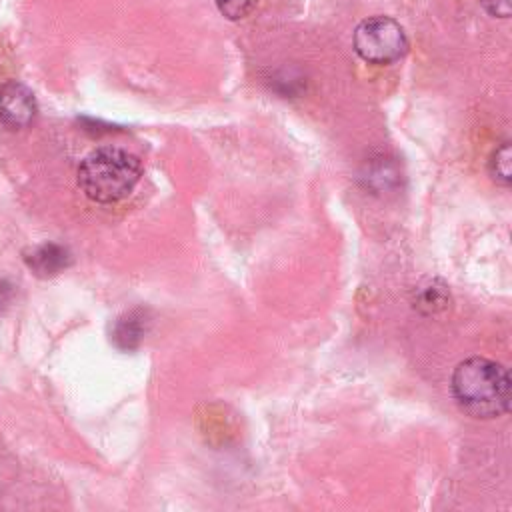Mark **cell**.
<instances>
[{"label": "cell", "instance_id": "obj_5", "mask_svg": "<svg viewBox=\"0 0 512 512\" xmlns=\"http://www.w3.org/2000/svg\"><path fill=\"white\" fill-rule=\"evenodd\" d=\"M72 262L68 250L58 244H42L26 256V264L38 274V276H54L62 272Z\"/></svg>", "mask_w": 512, "mask_h": 512}, {"label": "cell", "instance_id": "obj_11", "mask_svg": "<svg viewBox=\"0 0 512 512\" xmlns=\"http://www.w3.org/2000/svg\"><path fill=\"white\" fill-rule=\"evenodd\" d=\"M8 302V288H4V284L0 282V310L6 306Z\"/></svg>", "mask_w": 512, "mask_h": 512}, {"label": "cell", "instance_id": "obj_2", "mask_svg": "<svg viewBox=\"0 0 512 512\" xmlns=\"http://www.w3.org/2000/svg\"><path fill=\"white\" fill-rule=\"evenodd\" d=\"M142 174L140 160L122 148H98L78 168V186L98 202L112 204L132 192Z\"/></svg>", "mask_w": 512, "mask_h": 512}, {"label": "cell", "instance_id": "obj_3", "mask_svg": "<svg viewBox=\"0 0 512 512\" xmlns=\"http://www.w3.org/2000/svg\"><path fill=\"white\" fill-rule=\"evenodd\" d=\"M354 50L368 64H392L408 52L404 28L390 16H370L354 30Z\"/></svg>", "mask_w": 512, "mask_h": 512}, {"label": "cell", "instance_id": "obj_4", "mask_svg": "<svg viewBox=\"0 0 512 512\" xmlns=\"http://www.w3.org/2000/svg\"><path fill=\"white\" fill-rule=\"evenodd\" d=\"M38 112L34 94L20 82L0 84V122L10 130L26 128Z\"/></svg>", "mask_w": 512, "mask_h": 512}, {"label": "cell", "instance_id": "obj_6", "mask_svg": "<svg viewBox=\"0 0 512 512\" xmlns=\"http://www.w3.org/2000/svg\"><path fill=\"white\" fill-rule=\"evenodd\" d=\"M450 306V292L440 280H426L414 290V308L426 316L444 312Z\"/></svg>", "mask_w": 512, "mask_h": 512}, {"label": "cell", "instance_id": "obj_10", "mask_svg": "<svg viewBox=\"0 0 512 512\" xmlns=\"http://www.w3.org/2000/svg\"><path fill=\"white\" fill-rule=\"evenodd\" d=\"M480 2L490 16H498V18L510 16V0H480Z\"/></svg>", "mask_w": 512, "mask_h": 512}, {"label": "cell", "instance_id": "obj_7", "mask_svg": "<svg viewBox=\"0 0 512 512\" xmlns=\"http://www.w3.org/2000/svg\"><path fill=\"white\" fill-rule=\"evenodd\" d=\"M142 338V322L140 318L130 312L126 316H122L118 322H116V328H114V342L124 348V350H130L134 348Z\"/></svg>", "mask_w": 512, "mask_h": 512}, {"label": "cell", "instance_id": "obj_8", "mask_svg": "<svg viewBox=\"0 0 512 512\" xmlns=\"http://www.w3.org/2000/svg\"><path fill=\"white\" fill-rule=\"evenodd\" d=\"M510 144L504 142L494 154H492V160H490V174L492 178L502 184V186H508L512 182V172H510Z\"/></svg>", "mask_w": 512, "mask_h": 512}, {"label": "cell", "instance_id": "obj_1", "mask_svg": "<svg viewBox=\"0 0 512 512\" xmlns=\"http://www.w3.org/2000/svg\"><path fill=\"white\" fill-rule=\"evenodd\" d=\"M452 394L472 418H498L510 408L512 384L508 370L490 358H466L454 368Z\"/></svg>", "mask_w": 512, "mask_h": 512}, {"label": "cell", "instance_id": "obj_9", "mask_svg": "<svg viewBox=\"0 0 512 512\" xmlns=\"http://www.w3.org/2000/svg\"><path fill=\"white\" fill-rule=\"evenodd\" d=\"M218 12L228 20L246 18L258 4V0H214Z\"/></svg>", "mask_w": 512, "mask_h": 512}]
</instances>
